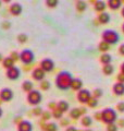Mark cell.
Wrapping results in <instances>:
<instances>
[{
	"mask_svg": "<svg viewBox=\"0 0 124 131\" xmlns=\"http://www.w3.org/2000/svg\"><path fill=\"white\" fill-rule=\"evenodd\" d=\"M72 82L73 77L68 71H61L56 77V86L59 90H63V91L69 90L72 86Z\"/></svg>",
	"mask_w": 124,
	"mask_h": 131,
	"instance_id": "6da1fadb",
	"label": "cell"
},
{
	"mask_svg": "<svg viewBox=\"0 0 124 131\" xmlns=\"http://www.w3.org/2000/svg\"><path fill=\"white\" fill-rule=\"evenodd\" d=\"M101 38L103 42L108 43L109 45H112V44H117L120 40V35L114 30H106L102 32Z\"/></svg>",
	"mask_w": 124,
	"mask_h": 131,
	"instance_id": "7a4b0ae2",
	"label": "cell"
},
{
	"mask_svg": "<svg viewBox=\"0 0 124 131\" xmlns=\"http://www.w3.org/2000/svg\"><path fill=\"white\" fill-rule=\"evenodd\" d=\"M101 119L108 125L114 124V121L118 119V114L113 108H106L101 112Z\"/></svg>",
	"mask_w": 124,
	"mask_h": 131,
	"instance_id": "3957f363",
	"label": "cell"
},
{
	"mask_svg": "<svg viewBox=\"0 0 124 131\" xmlns=\"http://www.w3.org/2000/svg\"><path fill=\"white\" fill-rule=\"evenodd\" d=\"M41 100H43V95L37 90H33V91H31L27 94V101L31 105H34V106L38 105L41 102Z\"/></svg>",
	"mask_w": 124,
	"mask_h": 131,
	"instance_id": "277c9868",
	"label": "cell"
},
{
	"mask_svg": "<svg viewBox=\"0 0 124 131\" xmlns=\"http://www.w3.org/2000/svg\"><path fill=\"white\" fill-rule=\"evenodd\" d=\"M20 59L23 63L30 64L35 60V55L32 50H30V49H24V50H22L20 54Z\"/></svg>",
	"mask_w": 124,
	"mask_h": 131,
	"instance_id": "5b68a950",
	"label": "cell"
},
{
	"mask_svg": "<svg viewBox=\"0 0 124 131\" xmlns=\"http://www.w3.org/2000/svg\"><path fill=\"white\" fill-rule=\"evenodd\" d=\"M90 98H92V93H90V91H88V90H81V91L77 92V101L80 102V103L82 104H86L88 103V102L90 101Z\"/></svg>",
	"mask_w": 124,
	"mask_h": 131,
	"instance_id": "8992f818",
	"label": "cell"
},
{
	"mask_svg": "<svg viewBox=\"0 0 124 131\" xmlns=\"http://www.w3.org/2000/svg\"><path fill=\"white\" fill-rule=\"evenodd\" d=\"M40 69H43L45 72H51L53 69H55V62L53 60L49 59V58H45L40 61Z\"/></svg>",
	"mask_w": 124,
	"mask_h": 131,
	"instance_id": "52a82bcc",
	"label": "cell"
},
{
	"mask_svg": "<svg viewBox=\"0 0 124 131\" xmlns=\"http://www.w3.org/2000/svg\"><path fill=\"white\" fill-rule=\"evenodd\" d=\"M21 75V71L18 67H13L11 69H8L7 71V77L10 80H18Z\"/></svg>",
	"mask_w": 124,
	"mask_h": 131,
	"instance_id": "ba28073f",
	"label": "cell"
},
{
	"mask_svg": "<svg viewBox=\"0 0 124 131\" xmlns=\"http://www.w3.org/2000/svg\"><path fill=\"white\" fill-rule=\"evenodd\" d=\"M32 77H33V79L36 80V81H43L45 79V77H46V72L40 68H36L33 70Z\"/></svg>",
	"mask_w": 124,
	"mask_h": 131,
	"instance_id": "9c48e42d",
	"label": "cell"
},
{
	"mask_svg": "<svg viewBox=\"0 0 124 131\" xmlns=\"http://www.w3.org/2000/svg\"><path fill=\"white\" fill-rule=\"evenodd\" d=\"M0 98L2 101L9 102L13 98V92H12L11 89H2L1 92H0Z\"/></svg>",
	"mask_w": 124,
	"mask_h": 131,
	"instance_id": "30bf717a",
	"label": "cell"
},
{
	"mask_svg": "<svg viewBox=\"0 0 124 131\" xmlns=\"http://www.w3.org/2000/svg\"><path fill=\"white\" fill-rule=\"evenodd\" d=\"M18 131H33V124L28 120H22L18 126Z\"/></svg>",
	"mask_w": 124,
	"mask_h": 131,
	"instance_id": "8fae6325",
	"label": "cell"
},
{
	"mask_svg": "<svg viewBox=\"0 0 124 131\" xmlns=\"http://www.w3.org/2000/svg\"><path fill=\"white\" fill-rule=\"evenodd\" d=\"M22 10H23V7H22V5H20L19 2L12 3L10 7V12L13 15H20L22 13Z\"/></svg>",
	"mask_w": 124,
	"mask_h": 131,
	"instance_id": "7c38bea8",
	"label": "cell"
},
{
	"mask_svg": "<svg viewBox=\"0 0 124 131\" xmlns=\"http://www.w3.org/2000/svg\"><path fill=\"white\" fill-rule=\"evenodd\" d=\"M113 93L118 96L124 95V83H120V82L115 83L113 85Z\"/></svg>",
	"mask_w": 124,
	"mask_h": 131,
	"instance_id": "4fadbf2b",
	"label": "cell"
},
{
	"mask_svg": "<svg viewBox=\"0 0 124 131\" xmlns=\"http://www.w3.org/2000/svg\"><path fill=\"white\" fill-rule=\"evenodd\" d=\"M110 14L109 13H107V12H102V13H99L98 15V21L100 24H107V23H109L110 22Z\"/></svg>",
	"mask_w": 124,
	"mask_h": 131,
	"instance_id": "5bb4252c",
	"label": "cell"
},
{
	"mask_svg": "<svg viewBox=\"0 0 124 131\" xmlns=\"http://www.w3.org/2000/svg\"><path fill=\"white\" fill-rule=\"evenodd\" d=\"M69 107H70V105H69L68 102H65V101H60V102H58L57 103V109L61 110L62 113L68 112Z\"/></svg>",
	"mask_w": 124,
	"mask_h": 131,
	"instance_id": "9a60e30c",
	"label": "cell"
},
{
	"mask_svg": "<svg viewBox=\"0 0 124 131\" xmlns=\"http://www.w3.org/2000/svg\"><path fill=\"white\" fill-rule=\"evenodd\" d=\"M121 6H122L121 0H109L108 1V7L110 8V9H112V10H117Z\"/></svg>",
	"mask_w": 124,
	"mask_h": 131,
	"instance_id": "2e32d148",
	"label": "cell"
},
{
	"mask_svg": "<svg viewBox=\"0 0 124 131\" xmlns=\"http://www.w3.org/2000/svg\"><path fill=\"white\" fill-rule=\"evenodd\" d=\"M82 86H83V81L81 79H73L71 88L74 90V91H81Z\"/></svg>",
	"mask_w": 124,
	"mask_h": 131,
	"instance_id": "e0dca14e",
	"label": "cell"
},
{
	"mask_svg": "<svg viewBox=\"0 0 124 131\" xmlns=\"http://www.w3.org/2000/svg\"><path fill=\"white\" fill-rule=\"evenodd\" d=\"M112 61V56L110 54H102L100 56V62L103 64H110Z\"/></svg>",
	"mask_w": 124,
	"mask_h": 131,
	"instance_id": "ac0fdd59",
	"label": "cell"
},
{
	"mask_svg": "<svg viewBox=\"0 0 124 131\" xmlns=\"http://www.w3.org/2000/svg\"><path fill=\"white\" fill-rule=\"evenodd\" d=\"M106 7H107V5H106L105 1H97L96 3H95V10H96L97 12H100V13L105 12Z\"/></svg>",
	"mask_w": 124,
	"mask_h": 131,
	"instance_id": "d6986e66",
	"label": "cell"
},
{
	"mask_svg": "<svg viewBox=\"0 0 124 131\" xmlns=\"http://www.w3.org/2000/svg\"><path fill=\"white\" fill-rule=\"evenodd\" d=\"M3 67L7 69H11L14 67V60L11 58V57H6L3 59Z\"/></svg>",
	"mask_w": 124,
	"mask_h": 131,
	"instance_id": "ffe728a7",
	"label": "cell"
},
{
	"mask_svg": "<svg viewBox=\"0 0 124 131\" xmlns=\"http://www.w3.org/2000/svg\"><path fill=\"white\" fill-rule=\"evenodd\" d=\"M102 72L105 73L106 75H111L114 72V67L111 63L110 64H105L103 68H102Z\"/></svg>",
	"mask_w": 124,
	"mask_h": 131,
	"instance_id": "44dd1931",
	"label": "cell"
},
{
	"mask_svg": "<svg viewBox=\"0 0 124 131\" xmlns=\"http://www.w3.org/2000/svg\"><path fill=\"white\" fill-rule=\"evenodd\" d=\"M33 83L31 81H28V80H26V81H24L23 82V84H22V90L24 92H28L30 93L31 91H33Z\"/></svg>",
	"mask_w": 124,
	"mask_h": 131,
	"instance_id": "7402d4cb",
	"label": "cell"
},
{
	"mask_svg": "<svg viewBox=\"0 0 124 131\" xmlns=\"http://www.w3.org/2000/svg\"><path fill=\"white\" fill-rule=\"evenodd\" d=\"M82 115V112H81V108H73L71 112H70V116L73 119H77V118H80Z\"/></svg>",
	"mask_w": 124,
	"mask_h": 131,
	"instance_id": "603a6c76",
	"label": "cell"
},
{
	"mask_svg": "<svg viewBox=\"0 0 124 131\" xmlns=\"http://www.w3.org/2000/svg\"><path fill=\"white\" fill-rule=\"evenodd\" d=\"M75 8L78 12H84L86 10V8H87V5H86L85 1H77L75 3Z\"/></svg>",
	"mask_w": 124,
	"mask_h": 131,
	"instance_id": "cb8c5ba5",
	"label": "cell"
},
{
	"mask_svg": "<svg viewBox=\"0 0 124 131\" xmlns=\"http://www.w3.org/2000/svg\"><path fill=\"white\" fill-rule=\"evenodd\" d=\"M98 48H99V50H100V51H105L106 52V51H108L110 49V45L108 43L101 40V42L99 43V45H98Z\"/></svg>",
	"mask_w": 124,
	"mask_h": 131,
	"instance_id": "d4e9b609",
	"label": "cell"
},
{
	"mask_svg": "<svg viewBox=\"0 0 124 131\" xmlns=\"http://www.w3.org/2000/svg\"><path fill=\"white\" fill-rule=\"evenodd\" d=\"M44 129L46 131H57L58 130V126H57V124H55V122H49V124L45 125Z\"/></svg>",
	"mask_w": 124,
	"mask_h": 131,
	"instance_id": "484cf974",
	"label": "cell"
},
{
	"mask_svg": "<svg viewBox=\"0 0 124 131\" xmlns=\"http://www.w3.org/2000/svg\"><path fill=\"white\" fill-rule=\"evenodd\" d=\"M92 124H93V119H92V117H89V116H85L82 119V125L84 127H90Z\"/></svg>",
	"mask_w": 124,
	"mask_h": 131,
	"instance_id": "4316f807",
	"label": "cell"
},
{
	"mask_svg": "<svg viewBox=\"0 0 124 131\" xmlns=\"http://www.w3.org/2000/svg\"><path fill=\"white\" fill-rule=\"evenodd\" d=\"M27 39H28V37H27L26 34H23V33H21V34L18 35V40H19V43H21V44L26 43Z\"/></svg>",
	"mask_w": 124,
	"mask_h": 131,
	"instance_id": "83f0119b",
	"label": "cell"
},
{
	"mask_svg": "<svg viewBox=\"0 0 124 131\" xmlns=\"http://www.w3.org/2000/svg\"><path fill=\"white\" fill-rule=\"evenodd\" d=\"M40 89L44 90V91H47V90L50 89V82L49 81H41L40 82Z\"/></svg>",
	"mask_w": 124,
	"mask_h": 131,
	"instance_id": "f1b7e54d",
	"label": "cell"
},
{
	"mask_svg": "<svg viewBox=\"0 0 124 131\" xmlns=\"http://www.w3.org/2000/svg\"><path fill=\"white\" fill-rule=\"evenodd\" d=\"M52 116L57 118V119H62V116H63V113L61 112L59 109H53V113H52Z\"/></svg>",
	"mask_w": 124,
	"mask_h": 131,
	"instance_id": "f546056e",
	"label": "cell"
},
{
	"mask_svg": "<svg viewBox=\"0 0 124 131\" xmlns=\"http://www.w3.org/2000/svg\"><path fill=\"white\" fill-rule=\"evenodd\" d=\"M46 5L50 8H55L59 5V1H57V0H47L46 1Z\"/></svg>",
	"mask_w": 124,
	"mask_h": 131,
	"instance_id": "4dcf8cb0",
	"label": "cell"
},
{
	"mask_svg": "<svg viewBox=\"0 0 124 131\" xmlns=\"http://www.w3.org/2000/svg\"><path fill=\"white\" fill-rule=\"evenodd\" d=\"M88 105L90 106V107H96V106L98 105V101H97V98H90V101L88 102Z\"/></svg>",
	"mask_w": 124,
	"mask_h": 131,
	"instance_id": "1f68e13d",
	"label": "cell"
},
{
	"mask_svg": "<svg viewBox=\"0 0 124 131\" xmlns=\"http://www.w3.org/2000/svg\"><path fill=\"white\" fill-rule=\"evenodd\" d=\"M94 95H95V98H98V97L102 96V90L101 89H96L94 91Z\"/></svg>",
	"mask_w": 124,
	"mask_h": 131,
	"instance_id": "d6a6232c",
	"label": "cell"
},
{
	"mask_svg": "<svg viewBox=\"0 0 124 131\" xmlns=\"http://www.w3.org/2000/svg\"><path fill=\"white\" fill-rule=\"evenodd\" d=\"M107 131H118V127L114 124L108 125V127H107Z\"/></svg>",
	"mask_w": 124,
	"mask_h": 131,
	"instance_id": "836d02e7",
	"label": "cell"
},
{
	"mask_svg": "<svg viewBox=\"0 0 124 131\" xmlns=\"http://www.w3.org/2000/svg\"><path fill=\"white\" fill-rule=\"evenodd\" d=\"M117 108H118L119 112L124 113V102H120V103H118V105H117Z\"/></svg>",
	"mask_w": 124,
	"mask_h": 131,
	"instance_id": "e575fe53",
	"label": "cell"
},
{
	"mask_svg": "<svg viewBox=\"0 0 124 131\" xmlns=\"http://www.w3.org/2000/svg\"><path fill=\"white\" fill-rule=\"evenodd\" d=\"M11 58L13 59V60H14V62H15V61L18 60V59H20V54H18L16 51H13V52L11 54Z\"/></svg>",
	"mask_w": 124,
	"mask_h": 131,
	"instance_id": "d590c367",
	"label": "cell"
},
{
	"mask_svg": "<svg viewBox=\"0 0 124 131\" xmlns=\"http://www.w3.org/2000/svg\"><path fill=\"white\" fill-rule=\"evenodd\" d=\"M50 117H51V114L49 112H44L43 113V119L44 120H48Z\"/></svg>",
	"mask_w": 124,
	"mask_h": 131,
	"instance_id": "8d00e7d4",
	"label": "cell"
},
{
	"mask_svg": "<svg viewBox=\"0 0 124 131\" xmlns=\"http://www.w3.org/2000/svg\"><path fill=\"white\" fill-rule=\"evenodd\" d=\"M33 113H34V115H37V116H39V115H43V110H41L40 107H36L34 110H33Z\"/></svg>",
	"mask_w": 124,
	"mask_h": 131,
	"instance_id": "74e56055",
	"label": "cell"
},
{
	"mask_svg": "<svg viewBox=\"0 0 124 131\" xmlns=\"http://www.w3.org/2000/svg\"><path fill=\"white\" fill-rule=\"evenodd\" d=\"M118 81L120 82V83H124V74L123 73H120V74L118 75Z\"/></svg>",
	"mask_w": 124,
	"mask_h": 131,
	"instance_id": "f35d334b",
	"label": "cell"
},
{
	"mask_svg": "<svg viewBox=\"0 0 124 131\" xmlns=\"http://www.w3.org/2000/svg\"><path fill=\"white\" fill-rule=\"evenodd\" d=\"M2 27H3V28H6V30H8V28H10V27H11V23H10V22H8V21L3 22Z\"/></svg>",
	"mask_w": 124,
	"mask_h": 131,
	"instance_id": "ab89813d",
	"label": "cell"
},
{
	"mask_svg": "<svg viewBox=\"0 0 124 131\" xmlns=\"http://www.w3.org/2000/svg\"><path fill=\"white\" fill-rule=\"evenodd\" d=\"M119 52H120L121 55H123V56H124V44H122L121 46L119 47Z\"/></svg>",
	"mask_w": 124,
	"mask_h": 131,
	"instance_id": "60d3db41",
	"label": "cell"
},
{
	"mask_svg": "<svg viewBox=\"0 0 124 131\" xmlns=\"http://www.w3.org/2000/svg\"><path fill=\"white\" fill-rule=\"evenodd\" d=\"M69 124H70V120L69 119H62V121H61V125L62 126H67Z\"/></svg>",
	"mask_w": 124,
	"mask_h": 131,
	"instance_id": "b9f144b4",
	"label": "cell"
},
{
	"mask_svg": "<svg viewBox=\"0 0 124 131\" xmlns=\"http://www.w3.org/2000/svg\"><path fill=\"white\" fill-rule=\"evenodd\" d=\"M65 131H77V129L75 128V127H69V128H67Z\"/></svg>",
	"mask_w": 124,
	"mask_h": 131,
	"instance_id": "7bdbcfd3",
	"label": "cell"
},
{
	"mask_svg": "<svg viewBox=\"0 0 124 131\" xmlns=\"http://www.w3.org/2000/svg\"><path fill=\"white\" fill-rule=\"evenodd\" d=\"M119 126H120V127H124V119L119 120Z\"/></svg>",
	"mask_w": 124,
	"mask_h": 131,
	"instance_id": "ee69618b",
	"label": "cell"
},
{
	"mask_svg": "<svg viewBox=\"0 0 124 131\" xmlns=\"http://www.w3.org/2000/svg\"><path fill=\"white\" fill-rule=\"evenodd\" d=\"M121 73H123V74H124V62L121 64Z\"/></svg>",
	"mask_w": 124,
	"mask_h": 131,
	"instance_id": "f6af8a7d",
	"label": "cell"
},
{
	"mask_svg": "<svg viewBox=\"0 0 124 131\" xmlns=\"http://www.w3.org/2000/svg\"><path fill=\"white\" fill-rule=\"evenodd\" d=\"M2 116V109H1V107H0V117Z\"/></svg>",
	"mask_w": 124,
	"mask_h": 131,
	"instance_id": "bcb514c9",
	"label": "cell"
},
{
	"mask_svg": "<svg viewBox=\"0 0 124 131\" xmlns=\"http://www.w3.org/2000/svg\"><path fill=\"white\" fill-rule=\"evenodd\" d=\"M122 15L124 16V8H123V9H122Z\"/></svg>",
	"mask_w": 124,
	"mask_h": 131,
	"instance_id": "7dc6e473",
	"label": "cell"
},
{
	"mask_svg": "<svg viewBox=\"0 0 124 131\" xmlns=\"http://www.w3.org/2000/svg\"><path fill=\"white\" fill-rule=\"evenodd\" d=\"M1 60H2V55L0 54V61H1Z\"/></svg>",
	"mask_w": 124,
	"mask_h": 131,
	"instance_id": "c3c4849f",
	"label": "cell"
},
{
	"mask_svg": "<svg viewBox=\"0 0 124 131\" xmlns=\"http://www.w3.org/2000/svg\"><path fill=\"white\" fill-rule=\"evenodd\" d=\"M122 31L124 32V24H123V25H122Z\"/></svg>",
	"mask_w": 124,
	"mask_h": 131,
	"instance_id": "681fc988",
	"label": "cell"
},
{
	"mask_svg": "<svg viewBox=\"0 0 124 131\" xmlns=\"http://www.w3.org/2000/svg\"><path fill=\"white\" fill-rule=\"evenodd\" d=\"M84 131H92V130H89V129H86V130H84Z\"/></svg>",
	"mask_w": 124,
	"mask_h": 131,
	"instance_id": "f907efd6",
	"label": "cell"
},
{
	"mask_svg": "<svg viewBox=\"0 0 124 131\" xmlns=\"http://www.w3.org/2000/svg\"><path fill=\"white\" fill-rule=\"evenodd\" d=\"M0 6H1V1H0Z\"/></svg>",
	"mask_w": 124,
	"mask_h": 131,
	"instance_id": "816d5d0a",
	"label": "cell"
}]
</instances>
